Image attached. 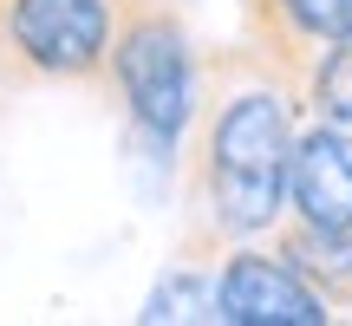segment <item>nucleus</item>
Segmentation results:
<instances>
[{
  "instance_id": "nucleus-1",
  "label": "nucleus",
  "mask_w": 352,
  "mask_h": 326,
  "mask_svg": "<svg viewBox=\"0 0 352 326\" xmlns=\"http://www.w3.org/2000/svg\"><path fill=\"white\" fill-rule=\"evenodd\" d=\"M300 111L307 98L254 46L235 65H215V85L202 98L196 163H189V196L215 241H261L287 222Z\"/></svg>"
},
{
  "instance_id": "nucleus-6",
  "label": "nucleus",
  "mask_w": 352,
  "mask_h": 326,
  "mask_svg": "<svg viewBox=\"0 0 352 326\" xmlns=\"http://www.w3.org/2000/svg\"><path fill=\"white\" fill-rule=\"evenodd\" d=\"M300 222L352 235V124L314 118L294 151V209Z\"/></svg>"
},
{
  "instance_id": "nucleus-9",
  "label": "nucleus",
  "mask_w": 352,
  "mask_h": 326,
  "mask_svg": "<svg viewBox=\"0 0 352 326\" xmlns=\"http://www.w3.org/2000/svg\"><path fill=\"white\" fill-rule=\"evenodd\" d=\"M138 320H215V274H202V268H170L164 281L151 287V301H144Z\"/></svg>"
},
{
  "instance_id": "nucleus-5",
  "label": "nucleus",
  "mask_w": 352,
  "mask_h": 326,
  "mask_svg": "<svg viewBox=\"0 0 352 326\" xmlns=\"http://www.w3.org/2000/svg\"><path fill=\"white\" fill-rule=\"evenodd\" d=\"M241 20H248V46L300 91L314 59L352 33V0H241Z\"/></svg>"
},
{
  "instance_id": "nucleus-8",
  "label": "nucleus",
  "mask_w": 352,
  "mask_h": 326,
  "mask_svg": "<svg viewBox=\"0 0 352 326\" xmlns=\"http://www.w3.org/2000/svg\"><path fill=\"white\" fill-rule=\"evenodd\" d=\"M300 98H307V111H314V118L352 124V33H346V39H333V46L314 59V72H307Z\"/></svg>"
},
{
  "instance_id": "nucleus-10",
  "label": "nucleus",
  "mask_w": 352,
  "mask_h": 326,
  "mask_svg": "<svg viewBox=\"0 0 352 326\" xmlns=\"http://www.w3.org/2000/svg\"><path fill=\"white\" fill-rule=\"evenodd\" d=\"M0 33H7V0H0Z\"/></svg>"
},
{
  "instance_id": "nucleus-3",
  "label": "nucleus",
  "mask_w": 352,
  "mask_h": 326,
  "mask_svg": "<svg viewBox=\"0 0 352 326\" xmlns=\"http://www.w3.org/2000/svg\"><path fill=\"white\" fill-rule=\"evenodd\" d=\"M118 0H7L0 65L39 85H111Z\"/></svg>"
},
{
  "instance_id": "nucleus-7",
  "label": "nucleus",
  "mask_w": 352,
  "mask_h": 326,
  "mask_svg": "<svg viewBox=\"0 0 352 326\" xmlns=\"http://www.w3.org/2000/svg\"><path fill=\"white\" fill-rule=\"evenodd\" d=\"M274 248L287 254L333 307L352 301V235H333V228H314V222H300V215H287V222L274 228Z\"/></svg>"
},
{
  "instance_id": "nucleus-4",
  "label": "nucleus",
  "mask_w": 352,
  "mask_h": 326,
  "mask_svg": "<svg viewBox=\"0 0 352 326\" xmlns=\"http://www.w3.org/2000/svg\"><path fill=\"white\" fill-rule=\"evenodd\" d=\"M215 320L228 326H327L333 301L280 248L235 241L215 268Z\"/></svg>"
},
{
  "instance_id": "nucleus-2",
  "label": "nucleus",
  "mask_w": 352,
  "mask_h": 326,
  "mask_svg": "<svg viewBox=\"0 0 352 326\" xmlns=\"http://www.w3.org/2000/svg\"><path fill=\"white\" fill-rule=\"evenodd\" d=\"M131 131L157 151H176L183 131L202 118V59L183 13L170 0H118V39H111V85Z\"/></svg>"
}]
</instances>
